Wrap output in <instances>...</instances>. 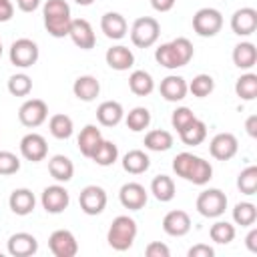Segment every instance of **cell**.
Segmentation results:
<instances>
[{"instance_id":"obj_21","label":"cell","mask_w":257,"mask_h":257,"mask_svg":"<svg viewBox=\"0 0 257 257\" xmlns=\"http://www.w3.org/2000/svg\"><path fill=\"white\" fill-rule=\"evenodd\" d=\"M100 30L104 32L106 38L120 40V38L126 36L128 24H126L122 14H118V12H104L102 18H100Z\"/></svg>"},{"instance_id":"obj_1","label":"cell","mask_w":257,"mask_h":257,"mask_svg":"<svg viewBox=\"0 0 257 257\" xmlns=\"http://www.w3.org/2000/svg\"><path fill=\"white\" fill-rule=\"evenodd\" d=\"M173 171L177 177L193 183V185H207L213 177V167L203 157H197L193 153H179L173 159Z\"/></svg>"},{"instance_id":"obj_42","label":"cell","mask_w":257,"mask_h":257,"mask_svg":"<svg viewBox=\"0 0 257 257\" xmlns=\"http://www.w3.org/2000/svg\"><path fill=\"white\" fill-rule=\"evenodd\" d=\"M8 92L12 96H28L30 90H32V78L24 72H18V74H12L8 78Z\"/></svg>"},{"instance_id":"obj_13","label":"cell","mask_w":257,"mask_h":257,"mask_svg":"<svg viewBox=\"0 0 257 257\" xmlns=\"http://www.w3.org/2000/svg\"><path fill=\"white\" fill-rule=\"evenodd\" d=\"M237 151H239V141L233 133H219L209 143V153L217 161H229L237 155Z\"/></svg>"},{"instance_id":"obj_22","label":"cell","mask_w":257,"mask_h":257,"mask_svg":"<svg viewBox=\"0 0 257 257\" xmlns=\"http://www.w3.org/2000/svg\"><path fill=\"white\" fill-rule=\"evenodd\" d=\"M104 60H106V64H108L112 70L122 72V70H128V68L135 64V54H133L131 48H126V46H122V44H116V46H110V48L106 50Z\"/></svg>"},{"instance_id":"obj_18","label":"cell","mask_w":257,"mask_h":257,"mask_svg":"<svg viewBox=\"0 0 257 257\" xmlns=\"http://www.w3.org/2000/svg\"><path fill=\"white\" fill-rule=\"evenodd\" d=\"M38 251V241L32 233H26V231H20V233H14L10 235L8 239V253L12 257H30Z\"/></svg>"},{"instance_id":"obj_53","label":"cell","mask_w":257,"mask_h":257,"mask_svg":"<svg viewBox=\"0 0 257 257\" xmlns=\"http://www.w3.org/2000/svg\"><path fill=\"white\" fill-rule=\"evenodd\" d=\"M74 2H76V4H80V6H90L94 0H74Z\"/></svg>"},{"instance_id":"obj_19","label":"cell","mask_w":257,"mask_h":257,"mask_svg":"<svg viewBox=\"0 0 257 257\" xmlns=\"http://www.w3.org/2000/svg\"><path fill=\"white\" fill-rule=\"evenodd\" d=\"M159 92L165 100L169 102H179L187 96L189 92V86H187V80L179 74H169L161 80V86H159Z\"/></svg>"},{"instance_id":"obj_24","label":"cell","mask_w":257,"mask_h":257,"mask_svg":"<svg viewBox=\"0 0 257 257\" xmlns=\"http://www.w3.org/2000/svg\"><path fill=\"white\" fill-rule=\"evenodd\" d=\"M100 143H102V133H100V128H98L96 124H86V126L80 131L78 139H76L78 151H80V155L86 157V159L92 157V153L96 151V147H98Z\"/></svg>"},{"instance_id":"obj_28","label":"cell","mask_w":257,"mask_h":257,"mask_svg":"<svg viewBox=\"0 0 257 257\" xmlns=\"http://www.w3.org/2000/svg\"><path fill=\"white\" fill-rule=\"evenodd\" d=\"M149 167H151V159L141 149H133L122 157V169L128 175H143L145 171H149Z\"/></svg>"},{"instance_id":"obj_37","label":"cell","mask_w":257,"mask_h":257,"mask_svg":"<svg viewBox=\"0 0 257 257\" xmlns=\"http://www.w3.org/2000/svg\"><path fill=\"white\" fill-rule=\"evenodd\" d=\"M187 86H189V92H191L193 96H197V98H205V96H209V94L215 90V80H213L211 74L201 72V74L193 76V80H191Z\"/></svg>"},{"instance_id":"obj_38","label":"cell","mask_w":257,"mask_h":257,"mask_svg":"<svg viewBox=\"0 0 257 257\" xmlns=\"http://www.w3.org/2000/svg\"><path fill=\"white\" fill-rule=\"evenodd\" d=\"M233 221L241 227H251L257 221V207L249 201L237 203L235 209H233Z\"/></svg>"},{"instance_id":"obj_6","label":"cell","mask_w":257,"mask_h":257,"mask_svg":"<svg viewBox=\"0 0 257 257\" xmlns=\"http://www.w3.org/2000/svg\"><path fill=\"white\" fill-rule=\"evenodd\" d=\"M223 28V16L217 8H199L193 16V30L203 36V38H211L217 36Z\"/></svg>"},{"instance_id":"obj_2","label":"cell","mask_w":257,"mask_h":257,"mask_svg":"<svg viewBox=\"0 0 257 257\" xmlns=\"http://www.w3.org/2000/svg\"><path fill=\"white\" fill-rule=\"evenodd\" d=\"M42 16H44V28L50 36L54 38L68 36L72 16L66 0H46L42 6Z\"/></svg>"},{"instance_id":"obj_30","label":"cell","mask_w":257,"mask_h":257,"mask_svg":"<svg viewBox=\"0 0 257 257\" xmlns=\"http://www.w3.org/2000/svg\"><path fill=\"white\" fill-rule=\"evenodd\" d=\"M48 131H50V135H52L54 139L66 141V139H70L72 133H74V122H72V118H70L68 114L58 112V114H52V116H50V120H48Z\"/></svg>"},{"instance_id":"obj_35","label":"cell","mask_w":257,"mask_h":257,"mask_svg":"<svg viewBox=\"0 0 257 257\" xmlns=\"http://www.w3.org/2000/svg\"><path fill=\"white\" fill-rule=\"evenodd\" d=\"M235 94L241 100H253L257 96V74L245 72L235 82Z\"/></svg>"},{"instance_id":"obj_7","label":"cell","mask_w":257,"mask_h":257,"mask_svg":"<svg viewBox=\"0 0 257 257\" xmlns=\"http://www.w3.org/2000/svg\"><path fill=\"white\" fill-rule=\"evenodd\" d=\"M10 62L18 68H30L36 64L38 56H40V50H38V44L30 38H18L12 42L10 46Z\"/></svg>"},{"instance_id":"obj_9","label":"cell","mask_w":257,"mask_h":257,"mask_svg":"<svg viewBox=\"0 0 257 257\" xmlns=\"http://www.w3.org/2000/svg\"><path fill=\"white\" fill-rule=\"evenodd\" d=\"M106 201H108L106 191L98 185H86L78 195L80 211L86 215H100L106 207Z\"/></svg>"},{"instance_id":"obj_31","label":"cell","mask_w":257,"mask_h":257,"mask_svg":"<svg viewBox=\"0 0 257 257\" xmlns=\"http://www.w3.org/2000/svg\"><path fill=\"white\" fill-rule=\"evenodd\" d=\"M151 193L157 201L169 203L175 199V181L169 175H157L151 181Z\"/></svg>"},{"instance_id":"obj_32","label":"cell","mask_w":257,"mask_h":257,"mask_svg":"<svg viewBox=\"0 0 257 257\" xmlns=\"http://www.w3.org/2000/svg\"><path fill=\"white\" fill-rule=\"evenodd\" d=\"M173 147V135L165 128H155L145 135V149L155 153H165Z\"/></svg>"},{"instance_id":"obj_15","label":"cell","mask_w":257,"mask_h":257,"mask_svg":"<svg viewBox=\"0 0 257 257\" xmlns=\"http://www.w3.org/2000/svg\"><path fill=\"white\" fill-rule=\"evenodd\" d=\"M231 30L237 36H251L257 30V10L251 6H243L231 16Z\"/></svg>"},{"instance_id":"obj_46","label":"cell","mask_w":257,"mask_h":257,"mask_svg":"<svg viewBox=\"0 0 257 257\" xmlns=\"http://www.w3.org/2000/svg\"><path fill=\"white\" fill-rule=\"evenodd\" d=\"M145 253H147V257H169L171 249L165 243H161V241H151L145 247Z\"/></svg>"},{"instance_id":"obj_10","label":"cell","mask_w":257,"mask_h":257,"mask_svg":"<svg viewBox=\"0 0 257 257\" xmlns=\"http://www.w3.org/2000/svg\"><path fill=\"white\" fill-rule=\"evenodd\" d=\"M48 247L54 257H74L78 253V241L68 229H56L48 237Z\"/></svg>"},{"instance_id":"obj_43","label":"cell","mask_w":257,"mask_h":257,"mask_svg":"<svg viewBox=\"0 0 257 257\" xmlns=\"http://www.w3.org/2000/svg\"><path fill=\"white\" fill-rule=\"evenodd\" d=\"M171 46L175 48V52H177V56H179L181 64H183V66H185V64H189V60H191V58H193V54H195V48H193L191 40H189V38H185V36H179V38L171 40Z\"/></svg>"},{"instance_id":"obj_41","label":"cell","mask_w":257,"mask_h":257,"mask_svg":"<svg viewBox=\"0 0 257 257\" xmlns=\"http://www.w3.org/2000/svg\"><path fill=\"white\" fill-rule=\"evenodd\" d=\"M237 189L243 195H255V191H257V167L255 165H249V167H245L239 173V177H237Z\"/></svg>"},{"instance_id":"obj_3","label":"cell","mask_w":257,"mask_h":257,"mask_svg":"<svg viewBox=\"0 0 257 257\" xmlns=\"http://www.w3.org/2000/svg\"><path fill=\"white\" fill-rule=\"evenodd\" d=\"M139 227L137 221L128 215H118L112 219L108 233H106V241L114 251H126L133 247L135 239H137Z\"/></svg>"},{"instance_id":"obj_8","label":"cell","mask_w":257,"mask_h":257,"mask_svg":"<svg viewBox=\"0 0 257 257\" xmlns=\"http://www.w3.org/2000/svg\"><path fill=\"white\" fill-rule=\"evenodd\" d=\"M46 118H48V106L40 98H28L18 108V120L28 128L40 126Z\"/></svg>"},{"instance_id":"obj_45","label":"cell","mask_w":257,"mask_h":257,"mask_svg":"<svg viewBox=\"0 0 257 257\" xmlns=\"http://www.w3.org/2000/svg\"><path fill=\"white\" fill-rule=\"evenodd\" d=\"M197 116L193 114V110L191 108H187V106H179V108H175L173 110V114H171V124H173V128H177V133H181L191 120H195Z\"/></svg>"},{"instance_id":"obj_5","label":"cell","mask_w":257,"mask_h":257,"mask_svg":"<svg viewBox=\"0 0 257 257\" xmlns=\"http://www.w3.org/2000/svg\"><path fill=\"white\" fill-rule=\"evenodd\" d=\"M195 207H197L199 215H203L207 219H217L227 209V195L221 189H205L199 193Z\"/></svg>"},{"instance_id":"obj_40","label":"cell","mask_w":257,"mask_h":257,"mask_svg":"<svg viewBox=\"0 0 257 257\" xmlns=\"http://www.w3.org/2000/svg\"><path fill=\"white\" fill-rule=\"evenodd\" d=\"M209 237H211V241H215L219 245H227L235 239V225H231L229 221H217L211 225Z\"/></svg>"},{"instance_id":"obj_48","label":"cell","mask_w":257,"mask_h":257,"mask_svg":"<svg viewBox=\"0 0 257 257\" xmlns=\"http://www.w3.org/2000/svg\"><path fill=\"white\" fill-rule=\"evenodd\" d=\"M12 16H14L12 0H0V22H8Z\"/></svg>"},{"instance_id":"obj_39","label":"cell","mask_w":257,"mask_h":257,"mask_svg":"<svg viewBox=\"0 0 257 257\" xmlns=\"http://www.w3.org/2000/svg\"><path fill=\"white\" fill-rule=\"evenodd\" d=\"M155 60H157L161 66L169 68V70L183 66L181 60H179V56H177V52H175V48L171 46V42H165V44H161V46L155 48Z\"/></svg>"},{"instance_id":"obj_25","label":"cell","mask_w":257,"mask_h":257,"mask_svg":"<svg viewBox=\"0 0 257 257\" xmlns=\"http://www.w3.org/2000/svg\"><path fill=\"white\" fill-rule=\"evenodd\" d=\"M122 118H124V110L122 104L116 100H104L96 108V120L102 126H116Z\"/></svg>"},{"instance_id":"obj_36","label":"cell","mask_w":257,"mask_h":257,"mask_svg":"<svg viewBox=\"0 0 257 257\" xmlns=\"http://www.w3.org/2000/svg\"><path fill=\"white\" fill-rule=\"evenodd\" d=\"M124 122L133 133H141V131L149 128V124H151V110L145 106H135L133 110L126 112Z\"/></svg>"},{"instance_id":"obj_14","label":"cell","mask_w":257,"mask_h":257,"mask_svg":"<svg viewBox=\"0 0 257 257\" xmlns=\"http://www.w3.org/2000/svg\"><path fill=\"white\" fill-rule=\"evenodd\" d=\"M118 201H120V205H122L124 209H128V211H141V209L147 205V201H149V193H147V189H145L141 183L131 181V183H124V185L120 187V191H118Z\"/></svg>"},{"instance_id":"obj_27","label":"cell","mask_w":257,"mask_h":257,"mask_svg":"<svg viewBox=\"0 0 257 257\" xmlns=\"http://www.w3.org/2000/svg\"><path fill=\"white\" fill-rule=\"evenodd\" d=\"M231 58H233V64H235L237 68L249 70V68H253L255 62H257V48H255L253 42H239V44L233 48Z\"/></svg>"},{"instance_id":"obj_44","label":"cell","mask_w":257,"mask_h":257,"mask_svg":"<svg viewBox=\"0 0 257 257\" xmlns=\"http://www.w3.org/2000/svg\"><path fill=\"white\" fill-rule=\"evenodd\" d=\"M20 171V159L10 151H0V175L8 177Z\"/></svg>"},{"instance_id":"obj_20","label":"cell","mask_w":257,"mask_h":257,"mask_svg":"<svg viewBox=\"0 0 257 257\" xmlns=\"http://www.w3.org/2000/svg\"><path fill=\"white\" fill-rule=\"evenodd\" d=\"M8 205H10V211L14 215H20V217H26L34 211L36 207V197L30 189L26 187H20V189H14L8 197Z\"/></svg>"},{"instance_id":"obj_50","label":"cell","mask_w":257,"mask_h":257,"mask_svg":"<svg viewBox=\"0 0 257 257\" xmlns=\"http://www.w3.org/2000/svg\"><path fill=\"white\" fill-rule=\"evenodd\" d=\"M42 0H16V6L22 10V12H34L38 6H40Z\"/></svg>"},{"instance_id":"obj_54","label":"cell","mask_w":257,"mask_h":257,"mask_svg":"<svg viewBox=\"0 0 257 257\" xmlns=\"http://www.w3.org/2000/svg\"><path fill=\"white\" fill-rule=\"evenodd\" d=\"M0 56H2V42H0Z\"/></svg>"},{"instance_id":"obj_47","label":"cell","mask_w":257,"mask_h":257,"mask_svg":"<svg viewBox=\"0 0 257 257\" xmlns=\"http://www.w3.org/2000/svg\"><path fill=\"white\" fill-rule=\"evenodd\" d=\"M187 255L189 257H213L215 255V249L211 245H207V243H197V245H193L187 251Z\"/></svg>"},{"instance_id":"obj_51","label":"cell","mask_w":257,"mask_h":257,"mask_svg":"<svg viewBox=\"0 0 257 257\" xmlns=\"http://www.w3.org/2000/svg\"><path fill=\"white\" fill-rule=\"evenodd\" d=\"M245 245L251 253H257V229H251L245 237Z\"/></svg>"},{"instance_id":"obj_26","label":"cell","mask_w":257,"mask_h":257,"mask_svg":"<svg viewBox=\"0 0 257 257\" xmlns=\"http://www.w3.org/2000/svg\"><path fill=\"white\" fill-rule=\"evenodd\" d=\"M48 173L56 183H68L74 175V165L64 155H54L48 159Z\"/></svg>"},{"instance_id":"obj_49","label":"cell","mask_w":257,"mask_h":257,"mask_svg":"<svg viewBox=\"0 0 257 257\" xmlns=\"http://www.w3.org/2000/svg\"><path fill=\"white\" fill-rule=\"evenodd\" d=\"M175 2H177V0H151V6H153L157 12H169V10H173Z\"/></svg>"},{"instance_id":"obj_4","label":"cell","mask_w":257,"mask_h":257,"mask_svg":"<svg viewBox=\"0 0 257 257\" xmlns=\"http://www.w3.org/2000/svg\"><path fill=\"white\" fill-rule=\"evenodd\" d=\"M161 36V26L153 16H141L131 26V42L137 48H151Z\"/></svg>"},{"instance_id":"obj_17","label":"cell","mask_w":257,"mask_h":257,"mask_svg":"<svg viewBox=\"0 0 257 257\" xmlns=\"http://www.w3.org/2000/svg\"><path fill=\"white\" fill-rule=\"evenodd\" d=\"M163 231L171 237H183L191 231V217L183 209H173L163 217Z\"/></svg>"},{"instance_id":"obj_23","label":"cell","mask_w":257,"mask_h":257,"mask_svg":"<svg viewBox=\"0 0 257 257\" xmlns=\"http://www.w3.org/2000/svg\"><path fill=\"white\" fill-rule=\"evenodd\" d=\"M72 92H74V96H76L78 100H82V102H92V100L98 96V92H100V82H98L96 76H92V74H82V76H78V78L74 80Z\"/></svg>"},{"instance_id":"obj_34","label":"cell","mask_w":257,"mask_h":257,"mask_svg":"<svg viewBox=\"0 0 257 257\" xmlns=\"http://www.w3.org/2000/svg\"><path fill=\"white\" fill-rule=\"evenodd\" d=\"M90 159H92L98 167H110V165H114L116 159H118V147H116L112 141H104V139H102V143L96 147V151L92 153Z\"/></svg>"},{"instance_id":"obj_33","label":"cell","mask_w":257,"mask_h":257,"mask_svg":"<svg viewBox=\"0 0 257 257\" xmlns=\"http://www.w3.org/2000/svg\"><path fill=\"white\" fill-rule=\"evenodd\" d=\"M179 137H181V141H183L187 147H197V145H201V143L207 139V124H205L203 120L195 118V120H191V122L179 133Z\"/></svg>"},{"instance_id":"obj_16","label":"cell","mask_w":257,"mask_h":257,"mask_svg":"<svg viewBox=\"0 0 257 257\" xmlns=\"http://www.w3.org/2000/svg\"><path fill=\"white\" fill-rule=\"evenodd\" d=\"M68 36H70V40H72L78 48H82V50H90V48H94V44H96L94 30H92L90 22L84 20V18H72Z\"/></svg>"},{"instance_id":"obj_12","label":"cell","mask_w":257,"mask_h":257,"mask_svg":"<svg viewBox=\"0 0 257 257\" xmlns=\"http://www.w3.org/2000/svg\"><path fill=\"white\" fill-rule=\"evenodd\" d=\"M20 155L30 163H40L48 155L46 139L38 133H28L20 139Z\"/></svg>"},{"instance_id":"obj_52","label":"cell","mask_w":257,"mask_h":257,"mask_svg":"<svg viewBox=\"0 0 257 257\" xmlns=\"http://www.w3.org/2000/svg\"><path fill=\"white\" fill-rule=\"evenodd\" d=\"M245 128H247V135L251 139L257 137V114H251L247 120H245Z\"/></svg>"},{"instance_id":"obj_11","label":"cell","mask_w":257,"mask_h":257,"mask_svg":"<svg viewBox=\"0 0 257 257\" xmlns=\"http://www.w3.org/2000/svg\"><path fill=\"white\" fill-rule=\"evenodd\" d=\"M40 203H42V209H44L46 213L58 215V213H62V211L68 207L70 195H68V191H66L62 185L56 183V185H50V187H46V189L42 191Z\"/></svg>"},{"instance_id":"obj_29","label":"cell","mask_w":257,"mask_h":257,"mask_svg":"<svg viewBox=\"0 0 257 257\" xmlns=\"http://www.w3.org/2000/svg\"><path fill=\"white\" fill-rule=\"evenodd\" d=\"M128 88L137 96H149L155 90V80L147 70H133L128 76Z\"/></svg>"}]
</instances>
